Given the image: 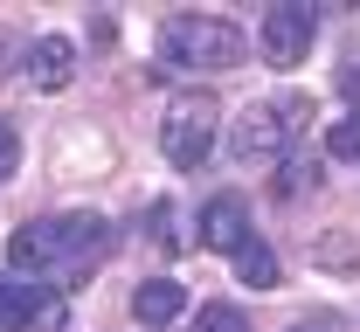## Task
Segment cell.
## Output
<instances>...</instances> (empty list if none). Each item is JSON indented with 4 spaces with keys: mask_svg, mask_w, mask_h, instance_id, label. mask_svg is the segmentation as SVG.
<instances>
[{
    "mask_svg": "<svg viewBox=\"0 0 360 332\" xmlns=\"http://www.w3.org/2000/svg\"><path fill=\"white\" fill-rule=\"evenodd\" d=\"M250 242V208L236 201V194H215L208 208H201V249H243Z\"/></svg>",
    "mask_w": 360,
    "mask_h": 332,
    "instance_id": "cell-8",
    "label": "cell"
},
{
    "mask_svg": "<svg viewBox=\"0 0 360 332\" xmlns=\"http://www.w3.org/2000/svg\"><path fill=\"white\" fill-rule=\"evenodd\" d=\"M70 326V305L63 291L35 284V277H0V332H63Z\"/></svg>",
    "mask_w": 360,
    "mask_h": 332,
    "instance_id": "cell-5",
    "label": "cell"
},
{
    "mask_svg": "<svg viewBox=\"0 0 360 332\" xmlns=\"http://www.w3.org/2000/svg\"><path fill=\"white\" fill-rule=\"evenodd\" d=\"M312 35H319L312 7H264V21H257V55H264L270 69H291V62H305Z\"/></svg>",
    "mask_w": 360,
    "mask_h": 332,
    "instance_id": "cell-6",
    "label": "cell"
},
{
    "mask_svg": "<svg viewBox=\"0 0 360 332\" xmlns=\"http://www.w3.org/2000/svg\"><path fill=\"white\" fill-rule=\"evenodd\" d=\"M180 312H187V284H174V277H153V284L132 291V319L139 326H174Z\"/></svg>",
    "mask_w": 360,
    "mask_h": 332,
    "instance_id": "cell-9",
    "label": "cell"
},
{
    "mask_svg": "<svg viewBox=\"0 0 360 332\" xmlns=\"http://www.w3.org/2000/svg\"><path fill=\"white\" fill-rule=\"evenodd\" d=\"M333 84H340V97H354V104H360V55L340 62V77H333Z\"/></svg>",
    "mask_w": 360,
    "mask_h": 332,
    "instance_id": "cell-16",
    "label": "cell"
},
{
    "mask_svg": "<svg viewBox=\"0 0 360 332\" xmlns=\"http://www.w3.org/2000/svg\"><path fill=\"white\" fill-rule=\"evenodd\" d=\"M326 159H360V111L326 125Z\"/></svg>",
    "mask_w": 360,
    "mask_h": 332,
    "instance_id": "cell-11",
    "label": "cell"
},
{
    "mask_svg": "<svg viewBox=\"0 0 360 332\" xmlns=\"http://www.w3.org/2000/svg\"><path fill=\"white\" fill-rule=\"evenodd\" d=\"M77 84V42L70 35H42V42L28 48V91H70Z\"/></svg>",
    "mask_w": 360,
    "mask_h": 332,
    "instance_id": "cell-7",
    "label": "cell"
},
{
    "mask_svg": "<svg viewBox=\"0 0 360 332\" xmlns=\"http://www.w3.org/2000/svg\"><path fill=\"white\" fill-rule=\"evenodd\" d=\"M153 242H160V249H174V208H167V201H160V208H153Z\"/></svg>",
    "mask_w": 360,
    "mask_h": 332,
    "instance_id": "cell-15",
    "label": "cell"
},
{
    "mask_svg": "<svg viewBox=\"0 0 360 332\" xmlns=\"http://www.w3.org/2000/svg\"><path fill=\"white\" fill-rule=\"evenodd\" d=\"M236 277H243L250 291H277V256H270L264 242L250 236L243 249H236Z\"/></svg>",
    "mask_w": 360,
    "mask_h": 332,
    "instance_id": "cell-10",
    "label": "cell"
},
{
    "mask_svg": "<svg viewBox=\"0 0 360 332\" xmlns=\"http://www.w3.org/2000/svg\"><path fill=\"white\" fill-rule=\"evenodd\" d=\"M291 332H305V326H291Z\"/></svg>",
    "mask_w": 360,
    "mask_h": 332,
    "instance_id": "cell-17",
    "label": "cell"
},
{
    "mask_svg": "<svg viewBox=\"0 0 360 332\" xmlns=\"http://www.w3.org/2000/svg\"><path fill=\"white\" fill-rule=\"evenodd\" d=\"M14 166H21V132H14V118L0 111V180H7Z\"/></svg>",
    "mask_w": 360,
    "mask_h": 332,
    "instance_id": "cell-13",
    "label": "cell"
},
{
    "mask_svg": "<svg viewBox=\"0 0 360 332\" xmlns=\"http://www.w3.org/2000/svg\"><path fill=\"white\" fill-rule=\"evenodd\" d=\"M194 332H250V319H243L236 305H201V312H194Z\"/></svg>",
    "mask_w": 360,
    "mask_h": 332,
    "instance_id": "cell-12",
    "label": "cell"
},
{
    "mask_svg": "<svg viewBox=\"0 0 360 332\" xmlns=\"http://www.w3.org/2000/svg\"><path fill=\"white\" fill-rule=\"evenodd\" d=\"M298 180H305V187L319 180V166H312V159H284V180H277V194H298Z\"/></svg>",
    "mask_w": 360,
    "mask_h": 332,
    "instance_id": "cell-14",
    "label": "cell"
},
{
    "mask_svg": "<svg viewBox=\"0 0 360 332\" xmlns=\"http://www.w3.org/2000/svg\"><path fill=\"white\" fill-rule=\"evenodd\" d=\"M215 132H222V104H215L208 91L174 97V104H167V118H160V152L174 159L180 173H194V166L215 152Z\"/></svg>",
    "mask_w": 360,
    "mask_h": 332,
    "instance_id": "cell-4",
    "label": "cell"
},
{
    "mask_svg": "<svg viewBox=\"0 0 360 332\" xmlns=\"http://www.w3.org/2000/svg\"><path fill=\"white\" fill-rule=\"evenodd\" d=\"M305 118H312V97H298V91L264 97V104H250V111L229 125V152H236L243 166H270V159L291 152V139L305 132Z\"/></svg>",
    "mask_w": 360,
    "mask_h": 332,
    "instance_id": "cell-3",
    "label": "cell"
},
{
    "mask_svg": "<svg viewBox=\"0 0 360 332\" xmlns=\"http://www.w3.org/2000/svg\"><path fill=\"white\" fill-rule=\"evenodd\" d=\"M104 256H111V222L104 215H49V222H28V229L7 236V263L49 291L77 284Z\"/></svg>",
    "mask_w": 360,
    "mask_h": 332,
    "instance_id": "cell-1",
    "label": "cell"
},
{
    "mask_svg": "<svg viewBox=\"0 0 360 332\" xmlns=\"http://www.w3.org/2000/svg\"><path fill=\"white\" fill-rule=\"evenodd\" d=\"M243 48H250V35L236 21H222V14H174L160 28V62L167 69H187V77L194 69H236Z\"/></svg>",
    "mask_w": 360,
    "mask_h": 332,
    "instance_id": "cell-2",
    "label": "cell"
}]
</instances>
